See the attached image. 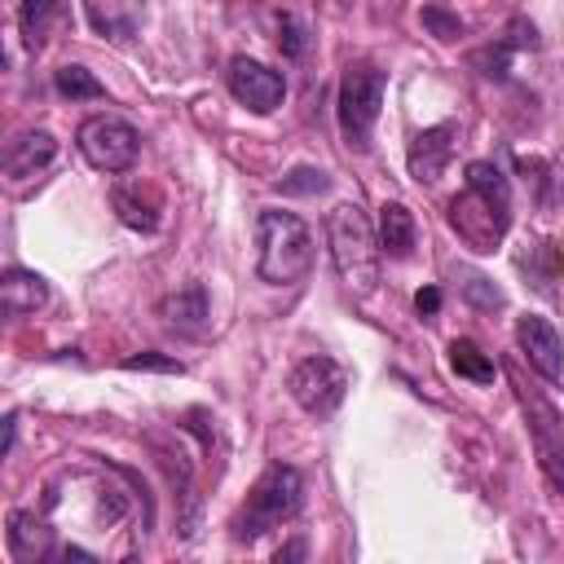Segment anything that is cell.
Here are the masks:
<instances>
[{
	"label": "cell",
	"instance_id": "6da1fadb",
	"mask_svg": "<svg viewBox=\"0 0 564 564\" xmlns=\"http://www.w3.org/2000/svg\"><path fill=\"white\" fill-rule=\"evenodd\" d=\"M317 256L313 229L304 225V216L282 212V207H260L256 216V273L269 286H295L300 278H308Z\"/></svg>",
	"mask_w": 564,
	"mask_h": 564
},
{
	"label": "cell",
	"instance_id": "7a4b0ae2",
	"mask_svg": "<svg viewBox=\"0 0 564 564\" xmlns=\"http://www.w3.org/2000/svg\"><path fill=\"white\" fill-rule=\"evenodd\" d=\"M326 242H330V264H335L339 282L352 295H375L379 269H383V247H379V234H375L370 216L361 212V203H339L326 212Z\"/></svg>",
	"mask_w": 564,
	"mask_h": 564
},
{
	"label": "cell",
	"instance_id": "3957f363",
	"mask_svg": "<svg viewBox=\"0 0 564 564\" xmlns=\"http://www.w3.org/2000/svg\"><path fill=\"white\" fill-rule=\"evenodd\" d=\"M300 507H304V476H300V467L273 463V467H264L256 476V485H251V494H247V502H242V511L234 516L229 529H234L238 542H256V538L273 533L278 524L295 520Z\"/></svg>",
	"mask_w": 564,
	"mask_h": 564
},
{
	"label": "cell",
	"instance_id": "277c9868",
	"mask_svg": "<svg viewBox=\"0 0 564 564\" xmlns=\"http://www.w3.org/2000/svg\"><path fill=\"white\" fill-rule=\"evenodd\" d=\"M383 93H388V70H379L375 62H348L339 75V97H335V119H339V137L352 154H366L375 141V123L383 110Z\"/></svg>",
	"mask_w": 564,
	"mask_h": 564
},
{
	"label": "cell",
	"instance_id": "5b68a950",
	"mask_svg": "<svg viewBox=\"0 0 564 564\" xmlns=\"http://www.w3.org/2000/svg\"><path fill=\"white\" fill-rule=\"evenodd\" d=\"M75 145H79L84 163L106 176H123L141 159V132L123 115H88L75 128Z\"/></svg>",
	"mask_w": 564,
	"mask_h": 564
},
{
	"label": "cell",
	"instance_id": "8992f818",
	"mask_svg": "<svg viewBox=\"0 0 564 564\" xmlns=\"http://www.w3.org/2000/svg\"><path fill=\"white\" fill-rule=\"evenodd\" d=\"M286 392H291V401H295L304 414H313V419H330V414L344 405L348 370H344L335 357L313 352V357H304V361L291 366V375H286Z\"/></svg>",
	"mask_w": 564,
	"mask_h": 564
},
{
	"label": "cell",
	"instance_id": "52a82bcc",
	"mask_svg": "<svg viewBox=\"0 0 564 564\" xmlns=\"http://www.w3.org/2000/svg\"><path fill=\"white\" fill-rule=\"evenodd\" d=\"M225 84H229V97H234L238 106H247L251 115H273V110L286 101V79H282V70H273V66H264L260 57H247V53H238V57L229 62Z\"/></svg>",
	"mask_w": 564,
	"mask_h": 564
},
{
	"label": "cell",
	"instance_id": "ba28073f",
	"mask_svg": "<svg viewBox=\"0 0 564 564\" xmlns=\"http://www.w3.org/2000/svg\"><path fill=\"white\" fill-rule=\"evenodd\" d=\"M449 225H454V234H458L471 251H498V242L507 238L511 212H502V207H494L489 198L463 189V194L449 203Z\"/></svg>",
	"mask_w": 564,
	"mask_h": 564
},
{
	"label": "cell",
	"instance_id": "9c48e42d",
	"mask_svg": "<svg viewBox=\"0 0 564 564\" xmlns=\"http://www.w3.org/2000/svg\"><path fill=\"white\" fill-rule=\"evenodd\" d=\"M53 163H57V137H53L48 128H26V132H18V137L4 145V154H0V172H4V181H9L13 189L40 181Z\"/></svg>",
	"mask_w": 564,
	"mask_h": 564
},
{
	"label": "cell",
	"instance_id": "30bf717a",
	"mask_svg": "<svg viewBox=\"0 0 564 564\" xmlns=\"http://www.w3.org/2000/svg\"><path fill=\"white\" fill-rule=\"evenodd\" d=\"M516 348H520V357L546 383H560L564 379V339H560V330L546 317H538V313L516 317Z\"/></svg>",
	"mask_w": 564,
	"mask_h": 564
},
{
	"label": "cell",
	"instance_id": "8fae6325",
	"mask_svg": "<svg viewBox=\"0 0 564 564\" xmlns=\"http://www.w3.org/2000/svg\"><path fill=\"white\" fill-rule=\"evenodd\" d=\"M454 137L458 128L454 123H432V128H419L410 137V150H405V167L419 185H436L454 159Z\"/></svg>",
	"mask_w": 564,
	"mask_h": 564
},
{
	"label": "cell",
	"instance_id": "7c38bea8",
	"mask_svg": "<svg viewBox=\"0 0 564 564\" xmlns=\"http://www.w3.org/2000/svg\"><path fill=\"white\" fill-rule=\"evenodd\" d=\"M159 317L167 330L185 335V339H203L207 326H212V304H207V286L203 282H189L172 295L159 300Z\"/></svg>",
	"mask_w": 564,
	"mask_h": 564
},
{
	"label": "cell",
	"instance_id": "4fadbf2b",
	"mask_svg": "<svg viewBox=\"0 0 564 564\" xmlns=\"http://www.w3.org/2000/svg\"><path fill=\"white\" fill-rule=\"evenodd\" d=\"M4 546H9V555H13L18 564H35V560H44V555L53 551V529H48L35 511L13 507V511L4 516Z\"/></svg>",
	"mask_w": 564,
	"mask_h": 564
},
{
	"label": "cell",
	"instance_id": "5bb4252c",
	"mask_svg": "<svg viewBox=\"0 0 564 564\" xmlns=\"http://www.w3.org/2000/svg\"><path fill=\"white\" fill-rule=\"evenodd\" d=\"M44 304H48V282L35 269L13 264V269L0 273V308H4V317H13V322L18 317H31Z\"/></svg>",
	"mask_w": 564,
	"mask_h": 564
},
{
	"label": "cell",
	"instance_id": "9a60e30c",
	"mask_svg": "<svg viewBox=\"0 0 564 564\" xmlns=\"http://www.w3.org/2000/svg\"><path fill=\"white\" fill-rule=\"evenodd\" d=\"M84 18L106 40H132L145 22V0H84Z\"/></svg>",
	"mask_w": 564,
	"mask_h": 564
},
{
	"label": "cell",
	"instance_id": "2e32d148",
	"mask_svg": "<svg viewBox=\"0 0 564 564\" xmlns=\"http://www.w3.org/2000/svg\"><path fill=\"white\" fill-rule=\"evenodd\" d=\"M414 242H419L414 212L405 203H383L379 207V247H383V256L388 260H410Z\"/></svg>",
	"mask_w": 564,
	"mask_h": 564
},
{
	"label": "cell",
	"instance_id": "e0dca14e",
	"mask_svg": "<svg viewBox=\"0 0 564 564\" xmlns=\"http://www.w3.org/2000/svg\"><path fill=\"white\" fill-rule=\"evenodd\" d=\"M463 181H467L471 194H480V198H489L494 207L511 212V181H507V172H502L494 159H471Z\"/></svg>",
	"mask_w": 564,
	"mask_h": 564
},
{
	"label": "cell",
	"instance_id": "ac0fdd59",
	"mask_svg": "<svg viewBox=\"0 0 564 564\" xmlns=\"http://www.w3.org/2000/svg\"><path fill=\"white\" fill-rule=\"evenodd\" d=\"M449 366H454V375L467 379V383H494V375H498L494 357H489L476 339H449Z\"/></svg>",
	"mask_w": 564,
	"mask_h": 564
},
{
	"label": "cell",
	"instance_id": "d6986e66",
	"mask_svg": "<svg viewBox=\"0 0 564 564\" xmlns=\"http://www.w3.org/2000/svg\"><path fill=\"white\" fill-rule=\"evenodd\" d=\"M53 88H57V97H66V101H101V97H106V84H101L88 66H79V62L57 66V70H53Z\"/></svg>",
	"mask_w": 564,
	"mask_h": 564
},
{
	"label": "cell",
	"instance_id": "ffe728a7",
	"mask_svg": "<svg viewBox=\"0 0 564 564\" xmlns=\"http://www.w3.org/2000/svg\"><path fill=\"white\" fill-rule=\"evenodd\" d=\"M454 278H458V291H463V300L471 304V308H480V313H494V308H502L507 304V291L489 278V273H476V269H454Z\"/></svg>",
	"mask_w": 564,
	"mask_h": 564
},
{
	"label": "cell",
	"instance_id": "44dd1931",
	"mask_svg": "<svg viewBox=\"0 0 564 564\" xmlns=\"http://www.w3.org/2000/svg\"><path fill=\"white\" fill-rule=\"evenodd\" d=\"M110 207H115V216H119L128 229H137V234H154V229H159V212H154L150 203H141L132 185H115Z\"/></svg>",
	"mask_w": 564,
	"mask_h": 564
},
{
	"label": "cell",
	"instance_id": "7402d4cb",
	"mask_svg": "<svg viewBox=\"0 0 564 564\" xmlns=\"http://www.w3.org/2000/svg\"><path fill=\"white\" fill-rule=\"evenodd\" d=\"M57 18V0H18V26L26 48H40L48 35V22Z\"/></svg>",
	"mask_w": 564,
	"mask_h": 564
},
{
	"label": "cell",
	"instance_id": "603a6c76",
	"mask_svg": "<svg viewBox=\"0 0 564 564\" xmlns=\"http://www.w3.org/2000/svg\"><path fill=\"white\" fill-rule=\"evenodd\" d=\"M419 22H423V31H427L432 40H441V44H454V40L467 35V22H463L454 9H445V4H423Z\"/></svg>",
	"mask_w": 564,
	"mask_h": 564
},
{
	"label": "cell",
	"instance_id": "cb8c5ba5",
	"mask_svg": "<svg viewBox=\"0 0 564 564\" xmlns=\"http://www.w3.org/2000/svg\"><path fill=\"white\" fill-rule=\"evenodd\" d=\"M273 189H278V194H322V189H330V172H326V167H313V163H300V167H291Z\"/></svg>",
	"mask_w": 564,
	"mask_h": 564
},
{
	"label": "cell",
	"instance_id": "d4e9b609",
	"mask_svg": "<svg viewBox=\"0 0 564 564\" xmlns=\"http://www.w3.org/2000/svg\"><path fill=\"white\" fill-rule=\"evenodd\" d=\"M123 370H163V375H185V366L167 352H132L123 357Z\"/></svg>",
	"mask_w": 564,
	"mask_h": 564
},
{
	"label": "cell",
	"instance_id": "484cf974",
	"mask_svg": "<svg viewBox=\"0 0 564 564\" xmlns=\"http://www.w3.org/2000/svg\"><path fill=\"white\" fill-rule=\"evenodd\" d=\"M507 57H511V44H498V48L476 53L471 62H476V66H485L480 75H489V79H507Z\"/></svg>",
	"mask_w": 564,
	"mask_h": 564
},
{
	"label": "cell",
	"instance_id": "4316f807",
	"mask_svg": "<svg viewBox=\"0 0 564 564\" xmlns=\"http://www.w3.org/2000/svg\"><path fill=\"white\" fill-rule=\"evenodd\" d=\"M282 26H286V35H278V44L286 48V57H300L304 53V26L295 18H282Z\"/></svg>",
	"mask_w": 564,
	"mask_h": 564
},
{
	"label": "cell",
	"instance_id": "83f0119b",
	"mask_svg": "<svg viewBox=\"0 0 564 564\" xmlns=\"http://www.w3.org/2000/svg\"><path fill=\"white\" fill-rule=\"evenodd\" d=\"M414 308H419V317H436V313H441V291H436V286H423V291L414 295Z\"/></svg>",
	"mask_w": 564,
	"mask_h": 564
},
{
	"label": "cell",
	"instance_id": "f1b7e54d",
	"mask_svg": "<svg viewBox=\"0 0 564 564\" xmlns=\"http://www.w3.org/2000/svg\"><path fill=\"white\" fill-rule=\"evenodd\" d=\"M13 445H18V414L9 410L4 414V449H0V458H13Z\"/></svg>",
	"mask_w": 564,
	"mask_h": 564
},
{
	"label": "cell",
	"instance_id": "f546056e",
	"mask_svg": "<svg viewBox=\"0 0 564 564\" xmlns=\"http://www.w3.org/2000/svg\"><path fill=\"white\" fill-rule=\"evenodd\" d=\"M300 555H308V546H304V542H291V546H278V560H300Z\"/></svg>",
	"mask_w": 564,
	"mask_h": 564
},
{
	"label": "cell",
	"instance_id": "4dcf8cb0",
	"mask_svg": "<svg viewBox=\"0 0 564 564\" xmlns=\"http://www.w3.org/2000/svg\"><path fill=\"white\" fill-rule=\"evenodd\" d=\"M62 555H66V560H97V555L84 551V546H62Z\"/></svg>",
	"mask_w": 564,
	"mask_h": 564
}]
</instances>
